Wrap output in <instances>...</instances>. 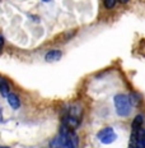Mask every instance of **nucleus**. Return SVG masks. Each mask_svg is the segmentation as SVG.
Segmentation results:
<instances>
[{"instance_id":"f257e3e1","label":"nucleus","mask_w":145,"mask_h":148,"mask_svg":"<svg viewBox=\"0 0 145 148\" xmlns=\"http://www.w3.org/2000/svg\"><path fill=\"white\" fill-rule=\"evenodd\" d=\"M113 103H115V110L117 112V115L121 118H126L131 114L132 111V103L130 100V96L123 93L116 95L113 98Z\"/></svg>"},{"instance_id":"f03ea898","label":"nucleus","mask_w":145,"mask_h":148,"mask_svg":"<svg viewBox=\"0 0 145 148\" xmlns=\"http://www.w3.org/2000/svg\"><path fill=\"white\" fill-rule=\"evenodd\" d=\"M59 138L63 144V148H78V137H76L75 132L70 130L66 125L61 126Z\"/></svg>"},{"instance_id":"7ed1b4c3","label":"nucleus","mask_w":145,"mask_h":148,"mask_svg":"<svg viewBox=\"0 0 145 148\" xmlns=\"http://www.w3.org/2000/svg\"><path fill=\"white\" fill-rule=\"evenodd\" d=\"M97 138L103 144H111L117 139V134L115 133V130H113L111 126H107V128H103L98 132Z\"/></svg>"},{"instance_id":"20e7f679","label":"nucleus","mask_w":145,"mask_h":148,"mask_svg":"<svg viewBox=\"0 0 145 148\" xmlns=\"http://www.w3.org/2000/svg\"><path fill=\"white\" fill-rule=\"evenodd\" d=\"M61 56H63V52H61V51H59V50H51V51H48L47 54H46L45 60L46 61H50V63H54V61L60 60Z\"/></svg>"},{"instance_id":"39448f33","label":"nucleus","mask_w":145,"mask_h":148,"mask_svg":"<svg viewBox=\"0 0 145 148\" xmlns=\"http://www.w3.org/2000/svg\"><path fill=\"white\" fill-rule=\"evenodd\" d=\"M7 100H8V103L10 105L12 109L17 110V109H19L20 107V101H19V98H18V96L15 93H9Z\"/></svg>"},{"instance_id":"423d86ee","label":"nucleus","mask_w":145,"mask_h":148,"mask_svg":"<svg viewBox=\"0 0 145 148\" xmlns=\"http://www.w3.org/2000/svg\"><path fill=\"white\" fill-rule=\"evenodd\" d=\"M144 124V116L143 114H139V115L135 116V119L132 120V132H136L139 129H141V125Z\"/></svg>"},{"instance_id":"0eeeda50","label":"nucleus","mask_w":145,"mask_h":148,"mask_svg":"<svg viewBox=\"0 0 145 148\" xmlns=\"http://www.w3.org/2000/svg\"><path fill=\"white\" fill-rule=\"evenodd\" d=\"M0 92H1V95L4 97H8V95L10 93L9 92V82L7 79L1 78V77H0Z\"/></svg>"},{"instance_id":"6e6552de","label":"nucleus","mask_w":145,"mask_h":148,"mask_svg":"<svg viewBox=\"0 0 145 148\" xmlns=\"http://www.w3.org/2000/svg\"><path fill=\"white\" fill-rule=\"evenodd\" d=\"M118 1V0H104V8L106 9H113L116 7V3Z\"/></svg>"},{"instance_id":"1a4fd4ad","label":"nucleus","mask_w":145,"mask_h":148,"mask_svg":"<svg viewBox=\"0 0 145 148\" xmlns=\"http://www.w3.org/2000/svg\"><path fill=\"white\" fill-rule=\"evenodd\" d=\"M51 148H63V144H61L59 135L55 138V139H52V142H51Z\"/></svg>"},{"instance_id":"9d476101","label":"nucleus","mask_w":145,"mask_h":148,"mask_svg":"<svg viewBox=\"0 0 145 148\" xmlns=\"http://www.w3.org/2000/svg\"><path fill=\"white\" fill-rule=\"evenodd\" d=\"M3 45H4V37L0 35V47H3Z\"/></svg>"},{"instance_id":"9b49d317","label":"nucleus","mask_w":145,"mask_h":148,"mask_svg":"<svg viewBox=\"0 0 145 148\" xmlns=\"http://www.w3.org/2000/svg\"><path fill=\"white\" fill-rule=\"evenodd\" d=\"M130 0H118V3H121V4H126V3H129Z\"/></svg>"},{"instance_id":"f8f14e48","label":"nucleus","mask_w":145,"mask_h":148,"mask_svg":"<svg viewBox=\"0 0 145 148\" xmlns=\"http://www.w3.org/2000/svg\"><path fill=\"white\" fill-rule=\"evenodd\" d=\"M3 120V111H1V109H0V121Z\"/></svg>"},{"instance_id":"ddd939ff","label":"nucleus","mask_w":145,"mask_h":148,"mask_svg":"<svg viewBox=\"0 0 145 148\" xmlns=\"http://www.w3.org/2000/svg\"><path fill=\"white\" fill-rule=\"evenodd\" d=\"M0 148H9V147H3V146H0Z\"/></svg>"},{"instance_id":"4468645a","label":"nucleus","mask_w":145,"mask_h":148,"mask_svg":"<svg viewBox=\"0 0 145 148\" xmlns=\"http://www.w3.org/2000/svg\"><path fill=\"white\" fill-rule=\"evenodd\" d=\"M44 1H50V0H44Z\"/></svg>"}]
</instances>
